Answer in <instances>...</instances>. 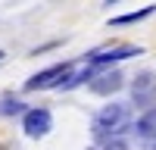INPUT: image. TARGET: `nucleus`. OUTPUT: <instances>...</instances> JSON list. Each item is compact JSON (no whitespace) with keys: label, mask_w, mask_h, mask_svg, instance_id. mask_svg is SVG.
<instances>
[{"label":"nucleus","mask_w":156,"mask_h":150,"mask_svg":"<svg viewBox=\"0 0 156 150\" xmlns=\"http://www.w3.org/2000/svg\"><path fill=\"white\" fill-rule=\"evenodd\" d=\"M134 100H137V106H144V103H150L153 100V94H156V75L153 72H140L137 75V81H134Z\"/></svg>","instance_id":"5"},{"label":"nucleus","mask_w":156,"mask_h":150,"mask_svg":"<svg viewBox=\"0 0 156 150\" xmlns=\"http://www.w3.org/2000/svg\"><path fill=\"white\" fill-rule=\"evenodd\" d=\"M134 134H137L144 144L156 147V106H153V109H147L144 116L137 119V125H134Z\"/></svg>","instance_id":"6"},{"label":"nucleus","mask_w":156,"mask_h":150,"mask_svg":"<svg viewBox=\"0 0 156 150\" xmlns=\"http://www.w3.org/2000/svg\"><path fill=\"white\" fill-rule=\"evenodd\" d=\"M122 84H125L122 72H103V75H97V78L90 81L87 88H90L94 94H112V91H119Z\"/></svg>","instance_id":"7"},{"label":"nucleus","mask_w":156,"mask_h":150,"mask_svg":"<svg viewBox=\"0 0 156 150\" xmlns=\"http://www.w3.org/2000/svg\"><path fill=\"white\" fill-rule=\"evenodd\" d=\"M144 50L134 47V44H115V47H106V50H97V53H90L87 62L90 69L94 66H106V62H119V59H128V56H140Z\"/></svg>","instance_id":"4"},{"label":"nucleus","mask_w":156,"mask_h":150,"mask_svg":"<svg viewBox=\"0 0 156 150\" xmlns=\"http://www.w3.org/2000/svg\"><path fill=\"white\" fill-rule=\"evenodd\" d=\"M103 150H128V144L115 138V141H106V144H103Z\"/></svg>","instance_id":"10"},{"label":"nucleus","mask_w":156,"mask_h":150,"mask_svg":"<svg viewBox=\"0 0 156 150\" xmlns=\"http://www.w3.org/2000/svg\"><path fill=\"white\" fill-rule=\"evenodd\" d=\"M0 112H3V116H12V112H22V103H19V100H0Z\"/></svg>","instance_id":"9"},{"label":"nucleus","mask_w":156,"mask_h":150,"mask_svg":"<svg viewBox=\"0 0 156 150\" xmlns=\"http://www.w3.org/2000/svg\"><path fill=\"white\" fill-rule=\"evenodd\" d=\"M22 128H25L28 138H44V134H50V128H53V116H50V109H44V106L28 109V112H25V119H22Z\"/></svg>","instance_id":"3"},{"label":"nucleus","mask_w":156,"mask_h":150,"mask_svg":"<svg viewBox=\"0 0 156 150\" xmlns=\"http://www.w3.org/2000/svg\"><path fill=\"white\" fill-rule=\"evenodd\" d=\"M72 75V62H59V66H50L44 72L31 75L28 81H25V91H41V88H59Z\"/></svg>","instance_id":"2"},{"label":"nucleus","mask_w":156,"mask_h":150,"mask_svg":"<svg viewBox=\"0 0 156 150\" xmlns=\"http://www.w3.org/2000/svg\"><path fill=\"white\" fill-rule=\"evenodd\" d=\"M0 59H3V50H0Z\"/></svg>","instance_id":"11"},{"label":"nucleus","mask_w":156,"mask_h":150,"mask_svg":"<svg viewBox=\"0 0 156 150\" xmlns=\"http://www.w3.org/2000/svg\"><path fill=\"white\" fill-rule=\"evenodd\" d=\"M90 131H94L97 141H106V138L119 134V131H128V103H106L94 116Z\"/></svg>","instance_id":"1"},{"label":"nucleus","mask_w":156,"mask_h":150,"mask_svg":"<svg viewBox=\"0 0 156 150\" xmlns=\"http://www.w3.org/2000/svg\"><path fill=\"white\" fill-rule=\"evenodd\" d=\"M153 12V6H144L140 12H128V16H119V19H112V25H131V22H137V19H147Z\"/></svg>","instance_id":"8"}]
</instances>
